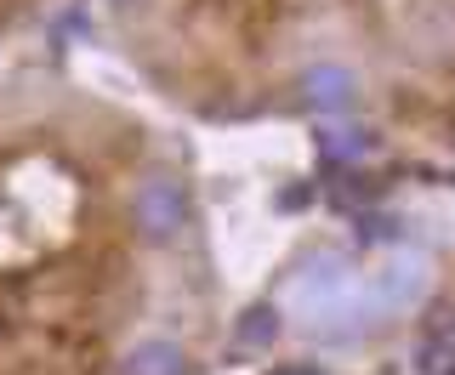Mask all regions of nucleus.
<instances>
[{
  "label": "nucleus",
  "mask_w": 455,
  "mask_h": 375,
  "mask_svg": "<svg viewBox=\"0 0 455 375\" xmlns=\"http://www.w3.org/2000/svg\"><path fill=\"white\" fill-rule=\"evenodd\" d=\"M307 92H313V103L341 108V103H347V75H341V68H319V75L307 80Z\"/></svg>",
  "instance_id": "nucleus-4"
},
{
  "label": "nucleus",
  "mask_w": 455,
  "mask_h": 375,
  "mask_svg": "<svg viewBox=\"0 0 455 375\" xmlns=\"http://www.w3.org/2000/svg\"><path fill=\"white\" fill-rule=\"evenodd\" d=\"M125 375H188V358L171 341H142L137 353H125Z\"/></svg>",
  "instance_id": "nucleus-2"
},
{
  "label": "nucleus",
  "mask_w": 455,
  "mask_h": 375,
  "mask_svg": "<svg viewBox=\"0 0 455 375\" xmlns=\"http://www.w3.org/2000/svg\"><path fill=\"white\" fill-rule=\"evenodd\" d=\"M450 370H455V364H450Z\"/></svg>",
  "instance_id": "nucleus-6"
},
{
  "label": "nucleus",
  "mask_w": 455,
  "mask_h": 375,
  "mask_svg": "<svg viewBox=\"0 0 455 375\" xmlns=\"http://www.w3.org/2000/svg\"><path fill=\"white\" fill-rule=\"evenodd\" d=\"M182 216H188V199H182L177 182H148L137 194V227L148 239H171L182 227Z\"/></svg>",
  "instance_id": "nucleus-1"
},
{
  "label": "nucleus",
  "mask_w": 455,
  "mask_h": 375,
  "mask_svg": "<svg viewBox=\"0 0 455 375\" xmlns=\"http://www.w3.org/2000/svg\"><path fill=\"white\" fill-rule=\"evenodd\" d=\"M274 336H279V313L267 307V301H256V307L239 313V341H245V347H267Z\"/></svg>",
  "instance_id": "nucleus-3"
},
{
  "label": "nucleus",
  "mask_w": 455,
  "mask_h": 375,
  "mask_svg": "<svg viewBox=\"0 0 455 375\" xmlns=\"http://www.w3.org/2000/svg\"><path fill=\"white\" fill-rule=\"evenodd\" d=\"M274 375H319V370H274Z\"/></svg>",
  "instance_id": "nucleus-5"
}]
</instances>
